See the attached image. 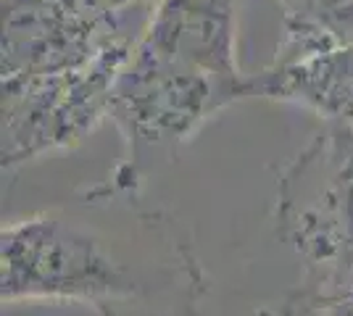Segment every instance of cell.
<instances>
[{
  "mask_svg": "<svg viewBox=\"0 0 353 316\" xmlns=\"http://www.w3.org/2000/svg\"><path fill=\"white\" fill-rule=\"evenodd\" d=\"M282 16L280 59H303L353 45V0H272Z\"/></svg>",
  "mask_w": 353,
  "mask_h": 316,
  "instance_id": "obj_4",
  "label": "cell"
},
{
  "mask_svg": "<svg viewBox=\"0 0 353 316\" xmlns=\"http://www.w3.org/2000/svg\"><path fill=\"white\" fill-rule=\"evenodd\" d=\"M156 0H3L11 129H69L111 105Z\"/></svg>",
  "mask_w": 353,
  "mask_h": 316,
  "instance_id": "obj_1",
  "label": "cell"
},
{
  "mask_svg": "<svg viewBox=\"0 0 353 316\" xmlns=\"http://www.w3.org/2000/svg\"><path fill=\"white\" fill-rule=\"evenodd\" d=\"M248 90L298 101L319 114L353 121V45L277 61L269 72L250 76Z\"/></svg>",
  "mask_w": 353,
  "mask_h": 316,
  "instance_id": "obj_3",
  "label": "cell"
},
{
  "mask_svg": "<svg viewBox=\"0 0 353 316\" xmlns=\"http://www.w3.org/2000/svg\"><path fill=\"white\" fill-rule=\"evenodd\" d=\"M237 0H156L111 111L143 135H179L248 95L235 63Z\"/></svg>",
  "mask_w": 353,
  "mask_h": 316,
  "instance_id": "obj_2",
  "label": "cell"
}]
</instances>
